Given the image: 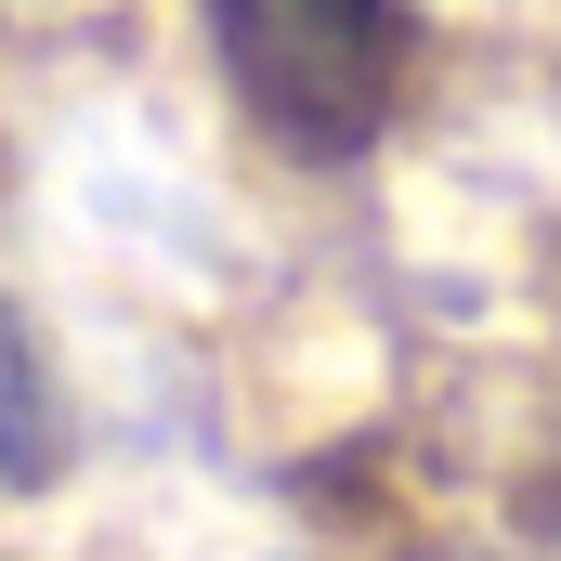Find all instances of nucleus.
I'll return each mask as SVG.
<instances>
[{
	"label": "nucleus",
	"instance_id": "obj_1",
	"mask_svg": "<svg viewBox=\"0 0 561 561\" xmlns=\"http://www.w3.org/2000/svg\"><path fill=\"white\" fill-rule=\"evenodd\" d=\"M236 92L313 157H353L392 105V0H209Z\"/></svg>",
	"mask_w": 561,
	"mask_h": 561
},
{
	"label": "nucleus",
	"instance_id": "obj_2",
	"mask_svg": "<svg viewBox=\"0 0 561 561\" xmlns=\"http://www.w3.org/2000/svg\"><path fill=\"white\" fill-rule=\"evenodd\" d=\"M53 457H66V419H53L39 340H26V313L0 300V483H53Z\"/></svg>",
	"mask_w": 561,
	"mask_h": 561
}]
</instances>
